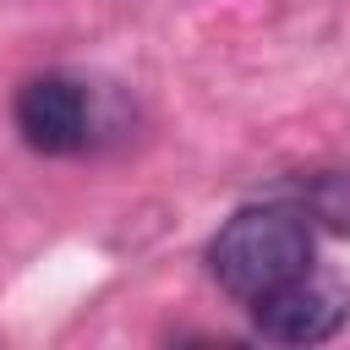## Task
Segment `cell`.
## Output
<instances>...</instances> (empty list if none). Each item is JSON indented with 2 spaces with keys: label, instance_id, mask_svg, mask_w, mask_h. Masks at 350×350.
<instances>
[{
  "label": "cell",
  "instance_id": "1",
  "mask_svg": "<svg viewBox=\"0 0 350 350\" xmlns=\"http://www.w3.org/2000/svg\"><path fill=\"white\" fill-rule=\"evenodd\" d=\"M312 262V224L301 208H241L213 241H208V273L235 301H257L273 284L295 279Z\"/></svg>",
  "mask_w": 350,
  "mask_h": 350
},
{
  "label": "cell",
  "instance_id": "2",
  "mask_svg": "<svg viewBox=\"0 0 350 350\" xmlns=\"http://www.w3.org/2000/svg\"><path fill=\"white\" fill-rule=\"evenodd\" d=\"M246 306H252V323H257L262 339H273V345H323L350 323V284L339 273H317L306 262L295 279L273 284L268 295H257Z\"/></svg>",
  "mask_w": 350,
  "mask_h": 350
},
{
  "label": "cell",
  "instance_id": "3",
  "mask_svg": "<svg viewBox=\"0 0 350 350\" xmlns=\"http://www.w3.org/2000/svg\"><path fill=\"white\" fill-rule=\"evenodd\" d=\"M11 120H16V131H22V142H27L33 153L60 159V153L88 148L93 104H88V88H82V82L49 71V77H33V82L16 88V98H11Z\"/></svg>",
  "mask_w": 350,
  "mask_h": 350
},
{
  "label": "cell",
  "instance_id": "4",
  "mask_svg": "<svg viewBox=\"0 0 350 350\" xmlns=\"http://www.w3.org/2000/svg\"><path fill=\"white\" fill-rule=\"evenodd\" d=\"M301 202H306L301 213L328 219L334 230H350V175H317V180L306 186V197H301Z\"/></svg>",
  "mask_w": 350,
  "mask_h": 350
}]
</instances>
